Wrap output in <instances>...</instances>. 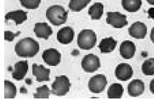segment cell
<instances>
[{"label":"cell","instance_id":"cell-1","mask_svg":"<svg viewBox=\"0 0 154 103\" xmlns=\"http://www.w3.org/2000/svg\"><path fill=\"white\" fill-rule=\"evenodd\" d=\"M39 44L32 37H25L17 43L15 46L16 55L23 57H32L39 51Z\"/></svg>","mask_w":154,"mask_h":103},{"label":"cell","instance_id":"cell-2","mask_svg":"<svg viewBox=\"0 0 154 103\" xmlns=\"http://www.w3.org/2000/svg\"><path fill=\"white\" fill-rule=\"evenodd\" d=\"M46 17L54 26L65 24L68 18V12L60 5H53L46 11Z\"/></svg>","mask_w":154,"mask_h":103},{"label":"cell","instance_id":"cell-3","mask_svg":"<svg viewBox=\"0 0 154 103\" xmlns=\"http://www.w3.org/2000/svg\"><path fill=\"white\" fill-rule=\"evenodd\" d=\"M97 37L95 32L89 29L82 30L77 36V45L82 50H90L95 46Z\"/></svg>","mask_w":154,"mask_h":103},{"label":"cell","instance_id":"cell-4","mask_svg":"<svg viewBox=\"0 0 154 103\" xmlns=\"http://www.w3.org/2000/svg\"><path fill=\"white\" fill-rule=\"evenodd\" d=\"M71 83L66 76H57L52 85L51 93L53 95L64 96L69 91Z\"/></svg>","mask_w":154,"mask_h":103},{"label":"cell","instance_id":"cell-5","mask_svg":"<svg viewBox=\"0 0 154 103\" xmlns=\"http://www.w3.org/2000/svg\"><path fill=\"white\" fill-rule=\"evenodd\" d=\"M101 63L99 57L93 54L85 55L82 60L81 66L86 72H94L99 69Z\"/></svg>","mask_w":154,"mask_h":103},{"label":"cell","instance_id":"cell-6","mask_svg":"<svg viewBox=\"0 0 154 103\" xmlns=\"http://www.w3.org/2000/svg\"><path fill=\"white\" fill-rule=\"evenodd\" d=\"M107 83L108 81L106 76L103 74H97L90 78L88 86L90 91L91 93L99 94L104 91Z\"/></svg>","mask_w":154,"mask_h":103},{"label":"cell","instance_id":"cell-7","mask_svg":"<svg viewBox=\"0 0 154 103\" xmlns=\"http://www.w3.org/2000/svg\"><path fill=\"white\" fill-rule=\"evenodd\" d=\"M106 22L116 28H121L128 25L126 15L118 12H107Z\"/></svg>","mask_w":154,"mask_h":103},{"label":"cell","instance_id":"cell-8","mask_svg":"<svg viewBox=\"0 0 154 103\" xmlns=\"http://www.w3.org/2000/svg\"><path fill=\"white\" fill-rule=\"evenodd\" d=\"M42 58L49 66H56L61 62V54L56 49H48L43 52Z\"/></svg>","mask_w":154,"mask_h":103},{"label":"cell","instance_id":"cell-9","mask_svg":"<svg viewBox=\"0 0 154 103\" xmlns=\"http://www.w3.org/2000/svg\"><path fill=\"white\" fill-rule=\"evenodd\" d=\"M128 32L130 36L136 39H143L147 33V28L146 25L140 21L134 22L129 28Z\"/></svg>","mask_w":154,"mask_h":103},{"label":"cell","instance_id":"cell-10","mask_svg":"<svg viewBox=\"0 0 154 103\" xmlns=\"http://www.w3.org/2000/svg\"><path fill=\"white\" fill-rule=\"evenodd\" d=\"M134 70L132 66L126 63L119 64L116 68L115 75L117 79L121 81H127L133 76Z\"/></svg>","mask_w":154,"mask_h":103},{"label":"cell","instance_id":"cell-11","mask_svg":"<svg viewBox=\"0 0 154 103\" xmlns=\"http://www.w3.org/2000/svg\"><path fill=\"white\" fill-rule=\"evenodd\" d=\"M136 45L132 41L126 40L122 42L120 45V55L125 59H131L136 53Z\"/></svg>","mask_w":154,"mask_h":103},{"label":"cell","instance_id":"cell-12","mask_svg":"<svg viewBox=\"0 0 154 103\" xmlns=\"http://www.w3.org/2000/svg\"><path fill=\"white\" fill-rule=\"evenodd\" d=\"M74 36L75 31L73 29L69 26H66L57 32V40L61 44L67 45L72 41Z\"/></svg>","mask_w":154,"mask_h":103},{"label":"cell","instance_id":"cell-13","mask_svg":"<svg viewBox=\"0 0 154 103\" xmlns=\"http://www.w3.org/2000/svg\"><path fill=\"white\" fill-rule=\"evenodd\" d=\"M34 32L38 38L47 40L53 34L51 27L46 22H37L35 24Z\"/></svg>","mask_w":154,"mask_h":103},{"label":"cell","instance_id":"cell-14","mask_svg":"<svg viewBox=\"0 0 154 103\" xmlns=\"http://www.w3.org/2000/svg\"><path fill=\"white\" fill-rule=\"evenodd\" d=\"M145 84L142 80L135 79L130 82L127 90L128 94L132 97H136L142 95L145 91Z\"/></svg>","mask_w":154,"mask_h":103},{"label":"cell","instance_id":"cell-15","mask_svg":"<svg viewBox=\"0 0 154 103\" xmlns=\"http://www.w3.org/2000/svg\"><path fill=\"white\" fill-rule=\"evenodd\" d=\"M32 75L35 76L37 81L42 82L49 80L50 69L45 68L42 65H38L35 63L32 65Z\"/></svg>","mask_w":154,"mask_h":103},{"label":"cell","instance_id":"cell-16","mask_svg":"<svg viewBox=\"0 0 154 103\" xmlns=\"http://www.w3.org/2000/svg\"><path fill=\"white\" fill-rule=\"evenodd\" d=\"M28 67L27 61H20L16 63L14 66L15 70L12 72V78L18 81L23 79L28 72Z\"/></svg>","mask_w":154,"mask_h":103},{"label":"cell","instance_id":"cell-17","mask_svg":"<svg viewBox=\"0 0 154 103\" xmlns=\"http://www.w3.org/2000/svg\"><path fill=\"white\" fill-rule=\"evenodd\" d=\"M27 12L23 10H16L8 12L5 15V20H13L16 25H20L27 20Z\"/></svg>","mask_w":154,"mask_h":103},{"label":"cell","instance_id":"cell-18","mask_svg":"<svg viewBox=\"0 0 154 103\" xmlns=\"http://www.w3.org/2000/svg\"><path fill=\"white\" fill-rule=\"evenodd\" d=\"M117 44V42L113 37H106L101 40L99 45V48L101 53H110L113 51Z\"/></svg>","mask_w":154,"mask_h":103},{"label":"cell","instance_id":"cell-19","mask_svg":"<svg viewBox=\"0 0 154 103\" xmlns=\"http://www.w3.org/2000/svg\"><path fill=\"white\" fill-rule=\"evenodd\" d=\"M104 13V5L100 2H96L90 6L88 13L93 20H100Z\"/></svg>","mask_w":154,"mask_h":103},{"label":"cell","instance_id":"cell-20","mask_svg":"<svg viewBox=\"0 0 154 103\" xmlns=\"http://www.w3.org/2000/svg\"><path fill=\"white\" fill-rule=\"evenodd\" d=\"M121 4L127 12H137L142 6V0H122Z\"/></svg>","mask_w":154,"mask_h":103},{"label":"cell","instance_id":"cell-21","mask_svg":"<svg viewBox=\"0 0 154 103\" xmlns=\"http://www.w3.org/2000/svg\"><path fill=\"white\" fill-rule=\"evenodd\" d=\"M123 92L124 89L121 84H113L108 90V98L109 99H120L122 98Z\"/></svg>","mask_w":154,"mask_h":103},{"label":"cell","instance_id":"cell-22","mask_svg":"<svg viewBox=\"0 0 154 103\" xmlns=\"http://www.w3.org/2000/svg\"><path fill=\"white\" fill-rule=\"evenodd\" d=\"M91 0H70L69 7L73 12H80L87 6Z\"/></svg>","mask_w":154,"mask_h":103},{"label":"cell","instance_id":"cell-23","mask_svg":"<svg viewBox=\"0 0 154 103\" xmlns=\"http://www.w3.org/2000/svg\"><path fill=\"white\" fill-rule=\"evenodd\" d=\"M5 98L14 99L16 95V87L15 84L8 81L5 80Z\"/></svg>","mask_w":154,"mask_h":103},{"label":"cell","instance_id":"cell-24","mask_svg":"<svg viewBox=\"0 0 154 103\" xmlns=\"http://www.w3.org/2000/svg\"><path fill=\"white\" fill-rule=\"evenodd\" d=\"M142 72L145 75H154V58H150L144 61L142 65Z\"/></svg>","mask_w":154,"mask_h":103},{"label":"cell","instance_id":"cell-25","mask_svg":"<svg viewBox=\"0 0 154 103\" xmlns=\"http://www.w3.org/2000/svg\"><path fill=\"white\" fill-rule=\"evenodd\" d=\"M51 91L49 87L44 85L40 87H37V93L33 94L35 99H48Z\"/></svg>","mask_w":154,"mask_h":103},{"label":"cell","instance_id":"cell-26","mask_svg":"<svg viewBox=\"0 0 154 103\" xmlns=\"http://www.w3.org/2000/svg\"><path fill=\"white\" fill-rule=\"evenodd\" d=\"M24 7L29 10H35L38 8L41 4V0H19Z\"/></svg>","mask_w":154,"mask_h":103},{"label":"cell","instance_id":"cell-27","mask_svg":"<svg viewBox=\"0 0 154 103\" xmlns=\"http://www.w3.org/2000/svg\"><path fill=\"white\" fill-rule=\"evenodd\" d=\"M20 31H17L15 34L10 31H5V40L8 42H12L16 36H18L20 34Z\"/></svg>","mask_w":154,"mask_h":103},{"label":"cell","instance_id":"cell-28","mask_svg":"<svg viewBox=\"0 0 154 103\" xmlns=\"http://www.w3.org/2000/svg\"><path fill=\"white\" fill-rule=\"evenodd\" d=\"M150 90L151 92L154 94V79L152 80L150 82Z\"/></svg>","mask_w":154,"mask_h":103},{"label":"cell","instance_id":"cell-29","mask_svg":"<svg viewBox=\"0 0 154 103\" xmlns=\"http://www.w3.org/2000/svg\"><path fill=\"white\" fill-rule=\"evenodd\" d=\"M149 17L152 18V19H153L154 20V8H151L149 9Z\"/></svg>","mask_w":154,"mask_h":103},{"label":"cell","instance_id":"cell-30","mask_svg":"<svg viewBox=\"0 0 154 103\" xmlns=\"http://www.w3.org/2000/svg\"><path fill=\"white\" fill-rule=\"evenodd\" d=\"M150 39L151 41L154 43V28H152L151 31V34H150Z\"/></svg>","mask_w":154,"mask_h":103},{"label":"cell","instance_id":"cell-31","mask_svg":"<svg viewBox=\"0 0 154 103\" xmlns=\"http://www.w3.org/2000/svg\"><path fill=\"white\" fill-rule=\"evenodd\" d=\"M146 1L151 5H154V0H146Z\"/></svg>","mask_w":154,"mask_h":103}]
</instances>
